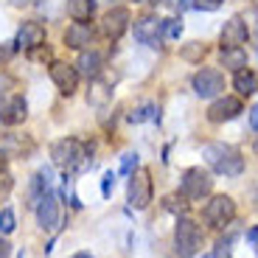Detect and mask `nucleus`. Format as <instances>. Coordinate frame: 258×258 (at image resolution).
I'll return each mask as SVG.
<instances>
[{
    "mask_svg": "<svg viewBox=\"0 0 258 258\" xmlns=\"http://www.w3.org/2000/svg\"><path fill=\"white\" fill-rule=\"evenodd\" d=\"M202 157L205 163L216 171V174H225V177H239L244 171V157L236 146L230 143H208L202 149Z\"/></svg>",
    "mask_w": 258,
    "mask_h": 258,
    "instance_id": "1",
    "label": "nucleus"
},
{
    "mask_svg": "<svg viewBox=\"0 0 258 258\" xmlns=\"http://www.w3.org/2000/svg\"><path fill=\"white\" fill-rule=\"evenodd\" d=\"M51 157H53V166L62 168L64 174H76L82 168H87L90 157H87V146L76 138H62V141L53 143L51 149Z\"/></svg>",
    "mask_w": 258,
    "mask_h": 258,
    "instance_id": "2",
    "label": "nucleus"
},
{
    "mask_svg": "<svg viewBox=\"0 0 258 258\" xmlns=\"http://www.w3.org/2000/svg\"><path fill=\"white\" fill-rule=\"evenodd\" d=\"M174 247L180 258H194L202 247V227L188 216H180L174 227Z\"/></svg>",
    "mask_w": 258,
    "mask_h": 258,
    "instance_id": "3",
    "label": "nucleus"
},
{
    "mask_svg": "<svg viewBox=\"0 0 258 258\" xmlns=\"http://www.w3.org/2000/svg\"><path fill=\"white\" fill-rule=\"evenodd\" d=\"M202 216H205V222L211 227L222 230V227H227L233 219H236V202H233L230 197H225V194H219V197H213V200L205 205Z\"/></svg>",
    "mask_w": 258,
    "mask_h": 258,
    "instance_id": "4",
    "label": "nucleus"
},
{
    "mask_svg": "<svg viewBox=\"0 0 258 258\" xmlns=\"http://www.w3.org/2000/svg\"><path fill=\"white\" fill-rule=\"evenodd\" d=\"M126 200H129V208H135V211L149 208V202H152V174H149V168L132 171Z\"/></svg>",
    "mask_w": 258,
    "mask_h": 258,
    "instance_id": "5",
    "label": "nucleus"
},
{
    "mask_svg": "<svg viewBox=\"0 0 258 258\" xmlns=\"http://www.w3.org/2000/svg\"><path fill=\"white\" fill-rule=\"evenodd\" d=\"M211 188H213V180H211V174H208V171H202V168H188L185 174H182L180 191H182V197H185V200H191V202L202 200V197H208V194H211Z\"/></svg>",
    "mask_w": 258,
    "mask_h": 258,
    "instance_id": "6",
    "label": "nucleus"
},
{
    "mask_svg": "<svg viewBox=\"0 0 258 258\" xmlns=\"http://www.w3.org/2000/svg\"><path fill=\"white\" fill-rule=\"evenodd\" d=\"M191 84H194V93L200 98H211L225 87V76H222L216 68H202V71L194 73Z\"/></svg>",
    "mask_w": 258,
    "mask_h": 258,
    "instance_id": "7",
    "label": "nucleus"
},
{
    "mask_svg": "<svg viewBox=\"0 0 258 258\" xmlns=\"http://www.w3.org/2000/svg\"><path fill=\"white\" fill-rule=\"evenodd\" d=\"M244 112V104H241L239 96H222L211 104V110H208V121L213 123H225V121H233V118H239Z\"/></svg>",
    "mask_w": 258,
    "mask_h": 258,
    "instance_id": "8",
    "label": "nucleus"
},
{
    "mask_svg": "<svg viewBox=\"0 0 258 258\" xmlns=\"http://www.w3.org/2000/svg\"><path fill=\"white\" fill-rule=\"evenodd\" d=\"M59 197L56 191H45V197L37 202V222L42 230H56L59 227Z\"/></svg>",
    "mask_w": 258,
    "mask_h": 258,
    "instance_id": "9",
    "label": "nucleus"
},
{
    "mask_svg": "<svg viewBox=\"0 0 258 258\" xmlns=\"http://www.w3.org/2000/svg\"><path fill=\"white\" fill-rule=\"evenodd\" d=\"M126 28H129V9H123V6L110 9V12L101 17V23H98V31L107 39H118Z\"/></svg>",
    "mask_w": 258,
    "mask_h": 258,
    "instance_id": "10",
    "label": "nucleus"
},
{
    "mask_svg": "<svg viewBox=\"0 0 258 258\" xmlns=\"http://www.w3.org/2000/svg\"><path fill=\"white\" fill-rule=\"evenodd\" d=\"M51 79H53V84L59 87L62 96H73L76 87H79V71L68 62H53L51 64Z\"/></svg>",
    "mask_w": 258,
    "mask_h": 258,
    "instance_id": "11",
    "label": "nucleus"
},
{
    "mask_svg": "<svg viewBox=\"0 0 258 258\" xmlns=\"http://www.w3.org/2000/svg\"><path fill=\"white\" fill-rule=\"evenodd\" d=\"M163 37V20L152 17V14H143L135 20V39L143 45H157Z\"/></svg>",
    "mask_w": 258,
    "mask_h": 258,
    "instance_id": "12",
    "label": "nucleus"
},
{
    "mask_svg": "<svg viewBox=\"0 0 258 258\" xmlns=\"http://www.w3.org/2000/svg\"><path fill=\"white\" fill-rule=\"evenodd\" d=\"M247 37H250V28H247V23L241 17H233L225 23V28H222V51H227V48H241L247 42Z\"/></svg>",
    "mask_w": 258,
    "mask_h": 258,
    "instance_id": "13",
    "label": "nucleus"
},
{
    "mask_svg": "<svg viewBox=\"0 0 258 258\" xmlns=\"http://www.w3.org/2000/svg\"><path fill=\"white\" fill-rule=\"evenodd\" d=\"M28 115V104L23 96H12L6 104H3V110H0V123H6V126H17L23 123Z\"/></svg>",
    "mask_w": 258,
    "mask_h": 258,
    "instance_id": "14",
    "label": "nucleus"
},
{
    "mask_svg": "<svg viewBox=\"0 0 258 258\" xmlns=\"http://www.w3.org/2000/svg\"><path fill=\"white\" fill-rule=\"evenodd\" d=\"M90 39H93V28L87 23H73L64 31V45L73 48V51H84V48L90 45Z\"/></svg>",
    "mask_w": 258,
    "mask_h": 258,
    "instance_id": "15",
    "label": "nucleus"
},
{
    "mask_svg": "<svg viewBox=\"0 0 258 258\" xmlns=\"http://www.w3.org/2000/svg\"><path fill=\"white\" fill-rule=\"evenodd\" d=\"M45 42V26H39V23H23V28H20L17 34V45L26 48V51H31V48H39Z\"/></svg>",
    "mask_w": 258,
    "mask_h": 258,
    "instance_id": "16",
    "label": "nucleus"
},
{
    "mask_svg": "<svg viewBox=\"0 0 258 258\" xmlns=\"http://www.w3.org/2000/svg\"><path fill=\"white\" fill-rule=\"evenodd\" d=\"M45 191H51V168H42L39 174H34L31 185H28V205L37 208V202L45 197Z\"/></svg>",
    "mask_w": 258,
    "mask_h": 258,
    "instance_id": "17",
    "label": "nucleus"
},
{
    "mask_svg": "<svg viewBox=\"0 0 258 258\" xmlns=\"http://www.w3.org/2000/svg\"><path fill=\"white\" fill-rule=\"evenodd\" d=\"M101 64H104V56H101L98 51H82L76 71L82 73V76H87V79H98V73H101Z\"/></svg>",
    "mask_w": 258,
    "mask_h": 258,
    "instance_id": "18",
    "label": "nucleus"
},
{
    "mask_svg": "<svg viewBox=\"0 0 258 258\" xmlns=\"http://www.w3.org/2000/svg\"><path fill=\"white\" fill-rule=\"evenodd\" d=\"M233 87L239 90V96H252V93H258V73L250 71V68L236 71V76H233Z\"/></svg>",
    "mask_w": 258,
    "mask_h": 258,
    "instance_id": "19",
    "label": "nucleus"
},
{
    "mask_svg": "<svg viewBox=\"0 0 258 258\" xmlns=\"http://www.w3.org/2000/svg\"><path fill=\"white\" fill-rule=\"evenodd\" d=\"M68 14L76 23H87L96 14V0H68Z\"/></svg>",
    "mask_w": 258,
    "mask_h": 258,
    "instance_id": "20",
    "label": "nucleus"
},
{
    "mask_svg": "<svg viewBox=\"0 0 258 258\" xmlns=\"http://www.w3.org/2000/svg\"><path fill=\"white\" fill-rule=\"evenodd\" d=\"M143 121H160V107L157 104H143L138 110L129 112V123H143Z\"/></svg>",
    "mask_w": 258,
    "mask_h": 258,
    "instance_id": "21",
    "label": "nucleus"
},
{
    "mask_svg": "<svg viewBox=\"0 0 258 258\" xmlns=\"http://www.w3.org/2000/svg\"><path fill=\"white\" fill-rule=\"evenodd\" d=\"M112 98V90L107 87L104 82H98V79H93L90 84V93H87V101L93 104V107H101V104H107Z\"/></svg>",
    "mask_w": 258,
    "mask_h": 258,
    "instance_id": "22",
    "label": "nucleus"
},
{
    "mask_svg": "<svg viewBox=\"0 0 258 258\" xmlns=\"http://www.w3.org/2000/svg\"><path fill=\"white\" fill-rule=\"evenodd\" d=\"M222 64L230 71H241V68H247V53L241 48H227V51H222Z\"/></svg>",
    "mask_w": 258,
    "mask_h": 258,
    "instance_id": "23",
    "label": "nucleus"
},
{
    "mask_svg": "<svg viewBox=\"0 0 258 258\" xmlns=\"http://www.w3.org/2000/svg\"><path fill=\"white\" fill-rule=\"evenodd\" d=\"M28 149H31V143L23 146L17 138H6V141H0V152H3V155H12V157H20L23 152H28Z\"/></svg>",
    "mask_w": 258,
    "mask_h": 258,
    "instance_id": "24",
    "label": "nucleus"
},
{
    "mask_svg": "<svg viewBox=\"0 0 258 258\" xmlns=\"http://www.w3.org/2000/svg\"><path fill=\"white\" fill-rule=\"evenodd\" d=\"M14 227H17V222H14V211L12 208H3V211H0V233H12Z\"/></svg>",
    "mask_w": 258,
    "mask_h": 258,
    "instance_id": "25",
    "label": "nucleus"
},
{
    "mask_svg": "<svg viewBox=\"0 0 258 258\" xmlns=\"http://www.w3.org/2000/svg\"><path fill=\"white\" fill-rule=\"evenodd\" d=\"M12 185H14V180L9 174V168L0 166V200H6L9 194H12Z\"/></svg>",
    "mask_w": 258,
    "mask_h": 258,
    "instance_id": "26",
    "label": "nucleus"
},
{
    "mask_svg": "<svg viewBox=\"0 0 258 258\" xmlns=\"http://www.w3.org/2000/svg\"><path fill=\"white\" fill-rule=\"evenodd\" d=\"M163 34H166L168 39H180L182 23H180V20H163Z\"/></svg>",
    "mask_w": 258,
    "mask_h": 258,
    "instance_id": "27",
    "label": "nucleus"
},
{
    "mask_svg": "<svg viewBox=\"0 0 258 258\" xmlns=\"http://www.w3.org/2000/svg\"><path fill=\"white\" fill-rule=\"evenodd\" d=\"M138 166V155L135 152H126V155H123V163H121V171L123 174H132V168Z\"/></svg>",
    "mask_w": 258,
    "mask_h": 258,
    "instance_id": "28",
    "label": "nucleus"
},
{
    "mask_svg": "<svg viewBox=\"0 0 258 258\" xmlns=\"http://www.w3.org/2000/svg\"><path fill=\"white\" fill-rule=\"evenodd\" d=\"M112 185H115V174H112V171H107V174H104V185H101V194H104V197H110Z\"/></svg>",
    "mask_w": 258,
    "mask_h": 258,
    "instance_id": "29",
    "label": "nucleus"
},
{
    "mask_svg": "<svg viewBox=\"0 0 258 258\" xmlns=\"http://www.w3.org/2000/svg\"><path fill=\"white\" fill-rule=\"evenodd\" d=\"M247 241H250L252 252L258 255V227H250V230H247Z\"/></svg>",
    "mask_w": 258,
    "mask_h": 258,
    "instance_id": "30",
    "label": "nucleus"
},
{
    "mask_svg": "<svg viewBox=\"0 0 258 258\" xmlns=\"http://www.w3.org/2000/svg\"><path fill=\"white\" fill-rule=\"evenodd\" d=\"M222 0H197V9H205V12H213V9H219Z\"/></svg>",
    "mask_w": 258,
    "mask_h": 258,
    "instance_id": "31",
    "label": "nucleus"
},
{
    "mask_svg": "<svg viewBox=\"0 0 258 258\" xmlns=\"http://www.w3.org/2000/svg\"><path fill=\"white\" fill-rule=\"evenodd\" d=\"M174 6L180 9V12H188V9L197 6V0H174Z\"/></svg>",
    "mask_w": 258,
    "mask_h": 258,
    "instance_id": "32",
    "label": "nucleus"
},
{
    "mask_svg": "<svg viewBox=\"0 0 258 258\" xmlns=\"http://www.w3.org/2000/svg\"><path fill=\"white\" fill-rule=\"evenodd\" d=\"M200 51H202L200 42H191V48L185 51V59H197V53H200Z\"/></svg>",
    "mask_w": 258,
    "mask_h": 258,
    "instance_id": "33",
    "label": "nucleus"
},
{
    "mask_svg": "<svg viewBox=\"0 0 258 258\" xmlns=\"http://www.w3.org/2000/svg\"><path fill=\"white\" fill-rule=\"evenodd\" d=\"M250 123H252V129H258V104L252 107V112H250Z\"/></svg>",
    "mask_w": 258,
    "mask_h": 258,
    "instance_id": "34",
    "label": "nucleus"
},
{
    "mask_svg": "<svg viewBox=\"0 0 258 258\" xmlns=\"http://www.w3.org/2000/svg\"><path fill=\"white\" fill-rule=\"evenodd\" d=\"M9 247H12L9 241H0V258H9V252H12Z\"/></svg>",
    "mask_w": 258,
    "mask_h": 258,
    "instance_id": "35",
    "label": "nucleus"
},
{
    "mask_svg": "<svg viewBox=\"0 0 258 258\" xmlns=\"http://www.w3.org/2000/svg\"><path fill=\"white\" fill-rule=\"evenodd\" d=\"M71 258H93L90 252H76V255H71Z\"/></svg>",
    "mask_w": 258,
    "mask_h": 258,
    "instance_id": "36",
    "label": "nucleus"
},
{
    "mask_svg": "<svg viewBox=\"0 0 258 258\" xmlns=\"http://www.w3.org/2000/svg\"><path fill=\"white\" fill-rule=\"evenodd\" d=\"M14 6H23V3H28V0H12Z\"/></svg>",
    "mask_w": 258,
    "mask_h": 258,
    "instance_id": "37",
    "label": "nucleus"
},
{
    "mask_svg": "<svg viewBox=\"0 0 258 258\" xmlns=\"http://www.w3.org/2000/svg\"><path fill=\"white\" fill-rule=\"evenodd\" d=\"M152 3H163V0H152Z\"/></svg>",
    "mask_w": 258,
    "mask_h": 258,
    "instance_id": "38",
    "label": "nucleus"
}]
</instances>
